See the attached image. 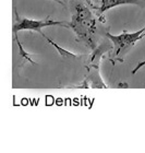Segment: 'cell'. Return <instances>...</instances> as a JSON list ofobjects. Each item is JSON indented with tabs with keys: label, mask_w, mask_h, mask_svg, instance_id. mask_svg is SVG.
Instances as JSON below:
<instances>
[{
	"label": "cell",
	"mask_w": 145,
	"mask_h": 153,
	"mask_svg": "<svg viewBox=\"0 0 145 153\" xmlns=\"http://www.w3.org/2000/svg\"><path fill=\"white\" fill-rule=\"evenodd\" d=\"M72 19L70 22V29L74 31L78 42L84 43L94 51L97 47L93 38L96 29V20L85 4L78 0H72Z\"/></svg>",
	"instance_id": "1"
},
{
	"label": "cell",
	"mask_w": 145,
	"mask_h": 153,
	"mask_svg": "<svg viewBox=\"0 0 145 153\" xmlns=\"http://www.w3.org/2000/svg\"><path fill=\"white\" fill-rule=\"evenodd\" d=\"M14 10V16H16V22L13 23L12 32L18 33L19 31H35L39 33L41 36L44 35V33L41 32V30L47 26H63L67 29H70V22L67 21H54V20H33V19H21L18 16L16 7L13 8Z\"/></svg>",
	"instance_id": "2"
},
{
	"label": "cell",
	"mask_w": 145,
	"mask_h": 153,
	"mask_svg": "<svg viewBox=\"0 0 145 153\" xmlns=\"http://www.w3.org/2000/svg\"><path fill=\"white\" fill-rule=\"evenodd\" d=\"M106 36L109 38V41L114 44V53L111 58H117L120 57V55L123 54L124 51H127L131 46L135 44L136 42L142 39L143 37H145V30L142 29L138 31V32H124L120 35H112L109 32H106Z\"/></svg>",
	"instance_id": "3"
},
{
	"label": "cell",
	"mask_w": 145,
	"mask_h": 153,
	"mask_svg": "<svg viewBox=\"0 0 145 153\" xmlns=\"http://www.w3.org/2000/svg\"><path fill=\"white\" fill-rule=\"evenodd\" d=\"M107 44H103L101 46L96 47L93 51V55L91 56V60H90V65H88V74L84 83H92L93 88H107L105 85V83L103 82L101 76H99V61H101V56L108 51L106 48H108Z\"/></svg>",
	"instance_id": "4"
},
{
	"label": "cell",
	"mask_w": 145,
	"mask_h": 153,
	"mask_svg": "<svg viewBox=\"0 0 145 153\" xmlns=\"http://www.w3.org/2000/svg\"><path fill=\"white\" fill-rule=\"evenodd\" d=\"M121 4H135L138 7H145V0H101V6L98 8V16Z\"/></svg>",
	"instance_id": "5"
},
{
	"label": "cell",
	"mask_w": 145,
	"mask_h": 153,
	"mask_svg": "<svg viewBox=\"0 0 145 153\" xmlns=\"http://www.w3.org/2000/svg\"><path fill=\"white\" fill-rule=\"evenodd\" d=\"M43 37L46 38V41L49 43L50 45H53L56 49H57V51L60 54V56H61V58H72V59H81V58L83 57V56H81V55H75L73 54V53H71V51H66V49H63V48H61L59 46V45L57 44V43H55L53 39H50L49 37H47V35L46 34H44L43 35Z\"/></svg>",
	"instance_id": "6"
},
{
	"label": "cell",
	"mask_w": 145,
	"mask_h": 153,
	"mask_svg": "<svg viewBox=\"0 0 145 153\" xmlns=\"http://www.w3.org/2000/svg\"><path fill=\"white\" fill-rule=\"evenodd\" d=\"M13 39L16 41V45H18V48H19V56L21 58H23L24 60H27L29 62H31V64L35 65L36 62H35L33 59H32L31 55L27 53V51L24 49V47H23V45L21 44V42H20L19 37H18V33H13Z\"/></svg>",
	"instance_id": "7"
},
{
	"label": "cell",
	"mask_w": 145,
	"mask_h": 153,
	"mask_svg": "<svg viewBox=\"0 0 145 153\" xmlns=\"http://www.w3.org/2000/svg\"><path fill=\"white\" fill-rule=\"evenodd\" d=\"M143 66H145V60H143V61H141V62H139V64H138V66H136V67L134 68V69H133L131 74H132L133 76H134V74H135L136 72H138V71H139L140 69H141V68L143 67Z\"/></svg>",
	"instance_id": "8"
},
{
	"label": "cell",
	"mask_w": 145,
	"mask_h": 153,
	"mask_svg": "<svg viewBox=\"0 0 145 153\" xmlns=\"http://www.w3.org/2000/svg\"><path fill=\"white\" fill-rule=\"evenodd\" d=\"M55 1L58 3H61V4H64V1H67V0H55Z\"/></svg>",
	"instance_id": "9"
},
{
	"label": "cell",
	"mask_w": 145,
	"mask_h": 153,
	"mask_svg": "<svg viewBox=\"0 0 145 153\" xmlns=\"http://www.w3.org/2000/svg\"><path fill=\"white\" fill-rule=\"evenodd\" d=\"M143 29H144V30H145V27H143Z\"/></svg>",
	"instance_id": "10"
}]
</instances>
